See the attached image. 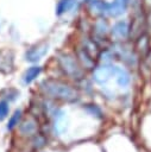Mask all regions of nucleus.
I'll return each instance as SVG.
<instances>
[{"mask_svg":"<svg viewBox=\"0 0 151 152\" xmlns=\"http://www.w3.org/2000/svg\"><path fill=\"white\" fill-rule=\"evenodd\" d=\"M19 119H20V110H17V112L13 114V116L10 119V122H8V125H7V128H8V129H12L15 125H18Z\"/></svg>","mask_w":151,"mask_h":152,"instance_id":"9","label":"nucleus"},{"mask_svg":"<svg viewBox=\"0 0 151 152\" xmlns=\"http://www.w3.org/2000/svg\"><path fill=\"white\" fill-rule=\"evenodd\" d=\"M46 51H48L46 44H39V45L32 48V49L26 53V59H29V61H31V62H36V61L40 59V57H43Z\"/></svg>","mask_w":151,"mask_h":152,"instance_id":"3","label":"nucleus"},{"mask_svg":"<svg viewBox=\"0 0 151 152\" xmlns=\"http://www.w3.org/2000/svg\"><path fill=\"white\" fill-rule=\"evenodd\" d=\"M46 84V90L55 97H59L63 100H73L75 97V93L65 84L61 82H55V81H45Z\"/></svg>","mask_w":151,"mask_h":152,"instance_id":"1","label":"nucleus"},{"mask_svg":"<svg viewBox=\"0 0 151 152\" xmlns=\"http://www.w3.org/2000/svg\"><path fill=\"white\" fill-rule=\"evenodd\" d=\"M127 25H126V23H122V21H120V23H117L115 25H114V27L112 28V34L113 36H115L117 38H124V37H126V34H127Z\"/></svg>","mask_w":151,"mask_h":152,"instance_id":"4","label":"nucleus"},{"mask_svg":"<svg viewBox=\"0 0 151 152\" xmlns=\"http://www.w3.org/2000/svg\"><path fill=\"white\" fill-rule=\"evenodd\" d=\"M89 8H90V11H95V13L101 14V13L107 11L108 4L103 2L102 0H93L90 2V5H89Z\"/></svg>","mask_w":151,"mask_h":152,"instance_id":"5","label":"nucleus"},{"mask_svg":"<svg viewBox=\"0 0 151 152\" xmlns=\"http://www.w3.org/2000/svg\"><path fill=\"white\" fill-rule=\"evenodd\" d=\"M8 114V104L6 101H0V120H4Z\"/></svg>","mask_w":151,"mask_h":152,"instance_id":"10","label":"nucleus"},{"mask_svg":"<svg viewBox=\"0 0 151 152\" xmlns=\"http://www.w3.org/2000/svg\"><path fill=\"white\" fill-rule=\"evenodd\" d=\"M61 62H62V65L64 66V70L68 74H76V71L78 70L77 65L75 64V62L70 57H64L61 59Z\"/></svg>","mask_w":151,"mask_h":152,"instance_id":"6","label":"nucleus"},{"mask_svg":"<svg viewBox=\"0 0 151 152\" xmlns=\"http://www.w3.org/2000/svg\"><path fill=\"white\" fill-rule=\"evenodd\" d=\"M127 4H128V0H114L112 4L108 5L107 12L112 17H118L126 11Z\"/></svg>","mask_w":151,"mask_h":152,"instance_id":"2","label":"nucleus"},{"mask_svg":"<svg viewBox=\"0 0 151 152\" xmlns=\"http://www.w3.org/2000/svg\"><path fill=\"white\" fill-rule=\"evenodd\" d=\"M40 72V68L39 66H31L30 69H27V71L25 72V76H24V81L26 83H30L32 82Z\"/></svg>","mask_w":151,"mask_h":152,"instance_id":"7","label":"nucleus"},{"mask_svg":"<svg viewBox=\"0 0 151 152\" xmlns=\"http://www.w3.org/2000/svg\"><path fill=\"white\" fill-rule=\"evenodd\" d=\"M74 2H75L74 0H59V2L57 5V14H62V13L67 12L69 8H71Z\"/></svg>","mask_w":151,"mask_h":152,"instance_id":"8","label":"nucleus"},{"mask_svg":"<svg viewBox=\"0 0 151 152\" xmlns=\"http://www.w3.org/2000/svg\"><path fill=\"white\" fill-rule=\"evenodd\" d=\"M147 61H149V64H150V66H151V55H150V57H149Z\"/></svg>","mask_w":151,"mask_h":152,"instance_id":"11","label":"nucleus"}]
</instances>
